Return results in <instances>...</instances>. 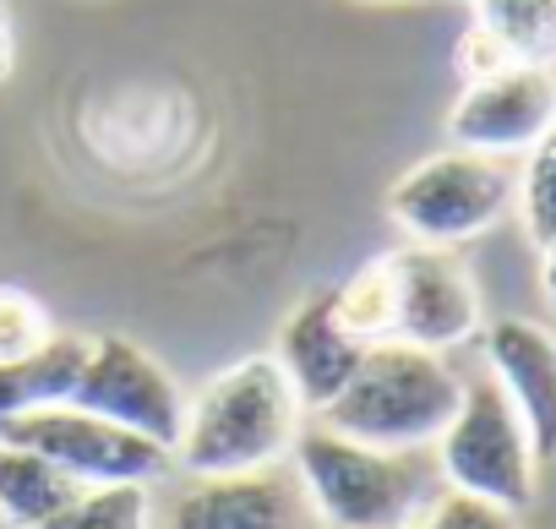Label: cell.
<instances>
[{"mask_svg": "<svg viewBox=\"0 0 556 529\" xmlns=\"http://www.w3.org/2000/svg\"><path fill=\"white\" fill-rule=\"evenodd\" d=\"M12 72V17H7V0H0V83Z\"/></svg>", "mask_w": 556, "mask_h": 529, "instance_id": "603a6c76", "label": "cell"}, {"mask_svg": "<svg viewBox=\"0 0 556 529\" xmlns=\"http://www.w3.org/2000/svg\"><path fill=\"white\" fill-rule=\"evenodd\" d=\"M273 361H278V371L290 377V388H295V399L306 404V415L317 420V415L350 388V377L361 371L366 339H355V333L339 323L333 290H317V295H306V301L285 317V328H278V344H273Z\"/></svg>", "mask_w": 556, "mask_h": 529, "instance_id": "7c38bea8", "label": "cell"}, {"mask_svg": "<svg viewBox=\"0 0 556 529\" xmlns=\"http://www.w3.org/2000/svg\"><path fill=\"white\" fill-rule=\"evenodd\" d=\"M556 126V72L551 66H507L496 77L464 83L458 104L447 110L453 148L518 159Z\"/></svg>", "mask_w": 556, "mask_h": 529, "instance_id": "9c48e42d", "label": "cell"}, {"mask_svg": "<svg viewBox=\"0 0 556 529\" xmlns=\"http://www.w3.org/2000/svg\"><path fill=\"white\" fill-rule=\"evenodd\" d=\"M513 66V55L475 23L469 34H464V45H458V72L469 77V83H480V77H496V72H507Z\"/></svg>", "mask_w": 556, "mask_h": 529, "instance_id": "44dd1931", "label": "cell"}, {"mask_svg": "<svg viewBox=\"0 0 556 529\" xmlns=\"http://www.w3.org/2000/svg\"><path fill=\"white\" fill-rule=\"evenodd\" d=\"M50 312L17 290V285H0V366H12V361H28L50 344Z\"/></svg>", "mask_w": 556, "mask_h": 529, "instance_id": "d6986e66", "label": "cell"}, {"mask_svg": "<svg viewBox=\"0 0 556 529\" xmlns=\"http://www.w3.org/2000/svg\"><path fill=\"white\" fill-rule=\"evenodd\" d=\"M39 529H153V496L148 486H83L50 524Z\"/></svg>", "mask_w": 556, "mask_h": 529, "instance_id": "2e32d148", "label": "cell"}, {"mask_svg": "<svg viewBox=\"0 0 556 529\" xmlns=\"http://www.w3.org/2000/svg\"><path fill=\"white\" fill-rule=\"evenodd\" d=\"M475 12L513 66H556V0H475Z\"/></svg>", "mask_w": 556, "mask_h": 529, "instance_id": "9a60e30c", "label": "cell"}, {"mask_svg": "<svg viewBox=\"0 0 556 529\" xmlns=\"http://www.w3.org/2000/svg\"><path fill=\"white\" fill-rule=\"evenodd\" d=\"M540 285H545V301L556 306V235L540 245Z\"/></svg>", "mask_w": 556, "mask_h": 529, "instance_id": "7402d4cb", "label": "cell"}, {"mask_svg": "<svg viewBox=\"0 0 556 529\" xmlns=\"http://www.w3.org/2000/svg\"><path fill=\"white\" fill-rule=\"evenodd\" d=\"M306 404L295 399L290 377L278 371L273 355H245L229 371H218L197 399H186V426L175 437V469L186 480L207 475H251L285 464Z\"/></svg>", "mask_w": 556, "mask_h": 529, "instance_id": "6da1fadb", "label": "cell"}, {"mask_svg": "<svg viewBox=\"0 0 556 529\" xmlns=\"http://www.w3.org/2000/svg\"><path fill=\"white\" fill-rule=\"evenodd\" d=\"M77 491H83V486H77L66 469H55L50 458L0 442V518H7L12 529H39V524H50Z\"/></svg>", "mask_w": 556, "mask_h": 529, "instance_id": "5bb4252c", "label": "cell"}, {"mask_svg": "<svg viewBox=\"0 0 556 529\" xmlns=\"http://www.w3.org/2000/svg\"><path fill=\"white\" fill-rule=\"evenodd\" d=\"M485 377L518 410L540 464L556 458V333L534 317H496L480 328Z\"/></svg>", "mask_w": 556, "mask_h": 529, "instance_id": "30bf717a", "label": "cell"}, {"mask_svg": "<svg viewBox=\"0 0 556 529\" xmlns=\"http://www.w3.org/2000/svg\"><path fill=\"white\" fill-rule=\"evenodd\" d=\"M83 361H88V333H50L39 355L0 366V426L45 404H72L83 382Z\"/></svg>", "mask_w": 556, "mask_h": 529, "instance_id": "4fadbf2b", "label": "cell"}, {"mask_svg": "<svg viewBox=\"0 0 556 529\" xmlns=\"http://www.w3.org/2000/svg\"><path fill=\"white\" fill-rule=\"evenodd\" d=\"M290 464L323 529H404L431 496V475L415 453L366 448L323 420L301 426Z\"/></svg>", "mask_w": 556, "mask_h": 529, "instance_id": "3957f363", "label": "cell"}, {"mask_svg": "<svg viewBox=\"0 0 556 529\" xmlns=\"http://www.w3.org/2000/svg\"><path fill=\"white\" fill-rule=\"evenodd\" d=\"M523 213V229L534 245H545L556 235V126L523 153V169H518V202Z\"/></svg>", "mask_w": 556, "mask_h": 529, "instance_id": "ac0fdd59", "label": "cell"}, {"mask_svg": "<svg viewBox=\"0 0 556 529\" xmlns=\"http://www.w3.org/2000/svg\"><path fill=\"white\" fill-rule=\"evenodd\" d=\"M333 301H339V323H344L355 339H366V344L393 339V285H388V256L366 262L355 279H344V285L333 290Z\"/></svg>", "mask_w": 556, "mask_h": 529, "instance_id": "e0dca14e", "label": "cell"}, {"mask_svg": "<svg viewBox=\"0 0 556 529\" xmlns=\"http://www.w3.org/2000/svg\"><path fill=\"white\" fill-rule=\"evenodd\" d=\"M404 529H518V513L442 486V491H431V496L415 507V518H409Z\"/></svg>", "mask_w": 556, "mask_h": 529, "instance_id": "ffe728a7", "label": "cell"}, {"mask_svg": "<svg viewBox=\"0 0 556 529\" xmlns=\"http://www.w3.org/2000/svg\"><path fill=\"white\" fill-rule=\"evenodd\" d=\"M388 285H393V339L420 350H458L480 339V285L469 262L453 245H404L388 251Z\"/></svg>", "mask_w": 556, "mask_h": 529, "instance_id": "52a82bcc", "label": "cell"}, {"mask_svg": "<svg viewBox=\"0 0 556 529\" xmlns=\"http://www.w3.org/2000/svg\"><path fill=\"white\" fill-rule=\"evenodd\" d=\"M518 202V169L491 153L442 148L409 164L388 191V218L415 245H464L496 229Z\"/></svg>", "mask_w": 556, "mask_h": 529, "instance_id": "277c9868", "label": "cell"}, {"mask_svg": "<svg viewBox=\"0 0 556 529\" xmlns=\"http://www.w3.org/2000/svg\"><path fill=\"white\" fill-rule=\"evenodd\" d=\"M458 399H464V377L447 366V355L404 339H382L366 344L361 371L317 420L382 453H420L447 431Z\"/></svg>", "mask_w": 556, "mask_h": 529, "instance_id": "7a4b0ae2", "label": "cell"}, {"mask_svg": "<svg viewBox=\"0 0 556 529\" xmlns=\"http://www.w3.org/2000/svg\"><path fill=\"white\" fill-rule=\"evenodd\" d=\"M77 410L104 415L159 448L175 453V437L186 426V393L180 382L131 339L121 333H88V361H83V382L72 393Z\"/></svg>", "mask_w": 556, "mask_h": 529, "instance_id": "ba28073f", "label": "cell"}, {"mask_svg": "<svg viewBox=\"0 0 556 529\" xmlns=\"http://www.w3.org/2000/svg\"><path fill=\"white\" fill-rule=\"evenodd\" d=\"M169 529H312L295 469L273 464L251 475L186 480L169 502Z\"/></svg>", "mask_w": 556, "mask_h": 529, "instance_id": "8fae6325", "label": "cell"}, {"mask_svg": "<svg viewBox=\"0 0 556 529\" xmlns=\"http://www.w3.org/2000/svg\"><path fill=\"white\" fill-rule=\"evenodd\" d=\"M0 442L50 458L77 486H121V480L153 486L175 469L169 448H159V442H148V437L104 420V415H88L77 404H45V410L12 415L0 426Z\"/></svg>", "mask_w": 556, "mask_h": 529, "instance_id": "8992f818", "label": "cell"}, {"mask_svg": "<svg viewBox=\"0 0 556 529\" xmlns=\"http://www.w3.org/2000/svg\"><path fill=\"white\" fill-rule=\"evenodd\" d=\"M437 453V480L447 491L496 502L507 513H523L534 502L540 458L529 448V431L507 393L491 377H464V399L447 420V431L431 442Z\"/></svg>", "mask_w": 556, "mask_h": 529, "instance_id": "5b68a950", "label": "cell"}]
</instances>
